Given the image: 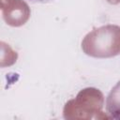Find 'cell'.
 Returning <instances> with one entry per match:
<instances>
[{"label":"cell","instance_id":"1","mask_svg":"<svg viewBox=\"0 0 120 120\" xmlns=\"http://www.w3.org/2000/svg\"><path fill=\"white\" fill-rule=\"evenodd\" d=\"M29 2H32V3H47V2H50L52 0H27Z\"/></svg>","mask_w":120,"mask_h":120}]
</instances>
